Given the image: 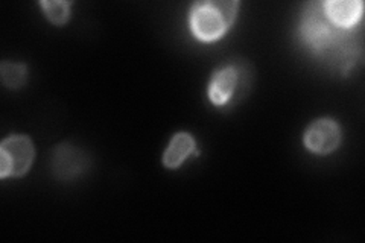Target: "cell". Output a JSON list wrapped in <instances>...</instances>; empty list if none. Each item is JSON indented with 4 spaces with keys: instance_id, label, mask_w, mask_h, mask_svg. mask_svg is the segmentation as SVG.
<instances>
[{
    "instance_id": "cell-5",
    "label": "cell",
    "mask_w": 365,
    "mask_h": 243,
    "mask_svg": "<svg viewBox=\"0 0 365 243\" xmlns=\"http://www.w3.org/2000/svg\"><path fill=\"white\" fill-rule=\"evenodd\" d=\"M242 72L236 66H227L216 71L209 83V99L216 107H222L233 98H241Z\"/></svg>"
},
{
    "instance_id": "cell-9",
    "label": "cell",
    "mask_w": 365,
    "mask_h": 243,
    "mask_svg": "<svg viewBox=\"0 0 365 243\" xmlns=\"http://www.w3.org/2000/svg\"><path fill=\"white\" fill-rule=\"evenodd\" d=\"M40 6L46 19L55 26H64L71 19V2L66 0H44L40 2Z\"/></svg>"
},
{
    "instance_id": "cell-7",
    "label": "cell",
    "mask_w": 365,
    "mask_h": 243,
    "mask_svg": "<svg viewBox=\"0 0 365 243\" xmlns=\"http://www.w3.org/2000/svg\"><path fill=\"white\" fill-rule=\"evenodd\" d=\"M86 161V155L79 149L71 145H60L53 154L52 169L60 180H72L87 167Z\"/></svg>"
},
{
    "instance_id": "cell-3",
    "label": "cell",
    "mask_w": 365,
    "mask_h": 243,
    "mask_svg": "<svg viewBox=\"0 0 365 243\" xmlns=\"http://www.w3.org/2000/svg\"><path fill=\"white\" fill-rule=\"evenodd\" d=\"M36 158V148L28 135H11L0 145V178L23 177Z\"/></svg>"
},
{
    "instance_id": "cell-6",
    "label": "cell",
    "mask_w": 365,
    "mask_h": 243,
    "mask_svg": "<svg viewBox=\"0 0 365 243\" xmlns=\"http://www.w3.org/2000/svg\"><path fill=\"white\" fill-rule=\"evenodd\" d=\"M323 11L332 25L342 31L355 28L362 19L364 4L361 0H327Z\"/></svg>"
},
{
    "instance_id": "cell-2",
    "label": "cell",
    "mask_w": 365,
    "mask_h": 243,
    "mask_svg": "<svg viewBox=\"0 0 365 243\" xmlns=\"http://www.w3.org/2000/svg\"><path fill=\"white\" fill-rule=\"evenodd\" d=\"M346 32L330 23L323 11V2L307 5L302 21V37L317 53L336 51L344 43V37H349Z\"/></svg>"
},
{
    "instance_id": "cell-10",
    "label": "cell",
    "mask_w": 365,
    "mask_h": 243,
    "mask_svg": "<svg viewBox=\"0 0 365 243\" xmlns=\"http://www.w3.org/2000/svg\"><path fill=\"white\" fill-rule=\"evenodd\" d=\"M0 75H2V83L6 88L16 90L25 86L28 78V68L25 64L4 61L2 66H0Z\"/></svg>"
},
{
    "instance_id": "cell-1",
    "label": "cell",
    "mask_w": 365,
    "mask_h": 243,
    "mask_svg": "<svg viewBox=\"0 0 365 243\" xmlns=\"http://www.w3.org/2000/svg\"><path fill=\"white\" fill-rule=\"evenodd\" d=\"M236 0H205L190 8L189 25L200 41L212 43L222 38L237 17Z\"/></svg>"
},
{
    "instance_id": "cell-8",
    "label": "cell",
    "mask_w": 365,
    "mask_h": 243,
    "mask_svg": "<svg viewBox=\"0 0 365 243\" xmlns=\"http://www.w3.org/2000/svg\"><path fill=\"white\" fill-rule=\"evenodd\" d=\"M197 142L195 138L192 137L189 133H177L165 150L163 154V165L165 167L174 170L178 169L185 161L187 160L189 155L195 154L200 155V150H195Z\"/></svg>"
},
{
    "instance_id": "cell-4",
    "label": "cell",
    "mask_w": 365,
    "mask_h": 243,
    "mask_svg": "<svg viewBox=\"0 0 365 243\" xmlns=\"http://www.w3.org/2000/svg\"><path fill=\"white\" fill-rule=\"evenodd\" d=\"M342 133L336 120L323 118L314 120L303 135V143L306 149L317 155H329L341 145Z\"/></svg>"
}]
</instances>
